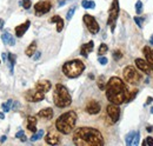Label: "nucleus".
I'll list each match as a JSON object with an SVG mask.
<instances>
[{"label": "nucleus", "mask_w": 153, "mask_h": 146, "mask_svg": "<svg viewBox=\"0 0 153 146\" xmlns=\"http://www.w3.org/2000/svg\"><path fill=\"white\" fill-rule=\"evenodd\" d=\"M151 113H152V114H153V106H152V107H151Z\"/></svg>", "instance_id": "46"}, {"label": "nucleus", "mask_w": 153, "mask_h": 146, "mask_svg": "<svg viewBox=\"0 0 153 146\" xmlns=\"http://www.w3.org/2000/svg\"><path fill=\"white\" fill-rule=\"evenodd\" d=\"M20 5H21L25 10H28V8L32 6V1H31V0H21V1H20Z\"/></svg>", "instance_id": "30"}, {"label": "nucleus", "mask_w": 153, "mask_h": 146, "mask_svg": "<svg viewBox=\"0 0 153 146\" xmlns=\"http://www.w3.org/2000/svg\"><path fill=\"white\" fill-rule=\"evenodd\" d=\"M98 86H99L100 90H105L106 89V85H105V81H104V75H101L98 79Z\"/></svg>", "instance_id": "31"}, {"label": "nucleus", "mask_w": 153, "mask_h": 146, "mask_svg": "<svg viewBox=\"0 0 153 146\" xmlns=\"http://www.w3.org/2000/svg\"><path fill=\"white\" fill-rule=\"evenodd\" d=\"M107 51H108V46L102 42V44H100V46H99V48H98V54L104 55L105 53H107Z\"/></svg>", "instance_id": "25"}, {"label": "nucleus", "mask_w": 153, "mask_h": 146, "mask_svg": "<svg viewBox=\"0 0 153 146\" xmlns=\"http://www.w3.org/2000/svg\"><path fill=\"white\" fill-rule=\"evenodd\" d=\"M53 103L57 107L64 109L72 104V97L66 86L62 84H57L53 91Z\"/></svg>", "instance_id": "4"}, {"label": "nucleus", "mask_w": 153, "mask_h": 146, "mask_svg": "<svg viewBox=\"0 0 153 146\" xmlns=\"http://www.w3.org/2000/svg\"><path fill=\"white\" fill-rule=\"evenodd\" d=\"M81 6L84 8H94L96 7V2L94 1H88V0H82L81 1Z\"/></svg>", "instance_id": "23"}, {"label": "nucleus", "mask_w": 153, "mask_h": 146, "mask_svg": "<svg viewBox=\"0 0 153 146\" xmlns=\"http://www.w3.org/2000/svg\"><path fill=\"white\" fill-rule=\"evenodd\" d=\"M6 140V136H2L1 138H0V143H4Z\"/></svg>", "instance_id": "42"}, {"label": "nucleus", "mask_w": 153, "mask_h": 146, "mask_svg": "<svg viewBox=\"0 0 153 146\" xmlns=\"http://www.w3.org/2000/svg\"><path fill=\"white\" fill-rule=\"evenodd\" d=\"M27 128L33 133L37 132V118L36 117L33 115L27 117Z\"/></svg>", "instance_id": "20"}, {"label": "nucleus", "mask_w": 153, "mask_h": 146, "mask_svg": "<svg viewBox=\"0 0 153 146\" xmlns=\"http://www.w3.org/2000/svg\"><path fill=\"white\" fill-rule=\"evenodd\" d=\"M139 137H140V133H139V131H138V132H135V136H134L133 140H132V145L137 146L139 144Z\"/></svg>", "instance_id": "37"}, {"label": "nucleus", "mask_w": 153, "mask_h": 146, "mask_svg": "<svg viewBox=\"0 0 153 146\" xmlns=\"http://www.w3.org/2000/svg\"><path fill=\"white\" fill-rule=\"evenodd\" d=\"M134 136H135V132L134 131H131L127 136H126V145H132V140H133Z\"/></svg>", "instance_id": "27"}, {"label": "nucleus", "mask_w": 153, "mask_h": 146, "mask_svg": "<svg viewBox=\"0 0 153 146\" xmlns=\"http://www.w3.org/2000/svg\"><path fill=\"white\" fill-rule=\"evenodd\" d=\"M82 21L86 25V27H87V30H88V32L91 34H98V32L100 31V27H99V24H98V21H97L96 18L93 16H91V14H84Z\"/></svg>", "instance_id": "8"}, {"label": "nucleus", "mask_w": 153, "mask_h": 146, "mask_svg": "<svg viewBox=\"0 0 153 146\" xmlns=\"http://www.w3.org/2000/svg\"><path fill=\"white\" fill-rule=\"evenodd\" d=\"M78 115L74 111H67L58 117L56 121V128L62 134H70L76 124Z\"/></svg>", "instance_id": "3"}, {"label": "nucleus", "mask_w": 153, "mask_h": 146, "mask_svg": "<svg viewBox=\"0 0 153 146\" xmlns=\"http://www.w3.org/2000/svg\"><path fill=\"white\" fill-rule=\"evenodd\" d=\"M37 52V42L36 41H33V42H31L30 45H28V47L26 48V51H25V53L27 57H33V54Z\"/></svg>", "instance_id": "22"}, {"label": "nucleus", "mask_w": 153, "mask_h": 146, "mask_svg": "<svg viewBox=\"0 0 153 146\" xmlns=\"http://www.w3.org/2000/svg\"><path fill=\"white\" fill-rule=\"evenodd\" d=\"M11 105H12V99H8L6 103H4V104L1 105L2 111H4V112H8V111L11 110Z\"/></svg>", "instance_id": "28"}, {"label": "nucleus", "mask_w": 153, "mask_h": 146, "mask_svg": "<svg viewBox=\"0 0 153 146\" xmlns=\"http://www.w3.org/2000/svg\"><path fill=\"white\" fill-rule=\"evenodd\" d=\"M0 119H5V113L4 112H0Z\"/></svg>", "instance_id": "43"}, {"label": "nucleus", "mask_w": 153, "mask_h": 146, "mask_svg": "<svg viewBox=\"0 0 153 146\" xmlns=\"http://www.w3.org/2000/svg\"><path fill=\"white\" fill-rule=\"evenodd\" d=\"M134 63H135V66H137V69H138L139 71L146 73V74H150L151 71L153 70L152 67H151V65H150V64L147 63V60H145V59L137 58V59L134 60Z\"/></svg>", "instance_id": "13"}, {"label": "nucleus", "mask_w": 153, "mask_h": 146, "mask_svg": "<svg viewBox=\"0 0 153 146\" xmlns=\"http://www.w3.org/2000/svg\"><path fill=\"white\" fill-rule=\"evenodd\" d=\"M100 110H101V105H100L99 101H97L96 99H91V100L86 104V106H85V111H86L88 114H91V115L98 114V113L100 112Z\"/></svg>", "instance_id": "12"}, {"label": "nucleus", "mask_w": 153, "mask_h": 146, "mask_svg": "<svg viewBox=\"0 0 153 146\" xmlns=\"http://www.w3.org/2000/svg\"><path fill=\"white\" fill-rule=\"evenodd\" d=\"M133 20H134V22L141 28L143 27V22H144V20H145V18H140V17H134L133 18Z\"/></svg>", "instance_id": "35"}, {"label": "nucleus", "mask_w": 153, "mask_h": 146, "mask_svg": "<svg viewBox=\"0 0 153 146\" xmlns=\"http://www.w3.org/2000/svg\"><path fill=\"white\" fill-rule=\"evenodd\" d=\"M106 98L117 105H121L126 103L128 95H130V90L128 86L119 78V77H111L108 81H106Z\"/></svg>", "instance_id": "1"}, {"label": "nucleus", "mask_w": 153, "mask_h": 146, "mask_svg": "<svg viewBox=\"0 0 153 146\" xmlns=\"http://www.w3.org/2000/svg\"><path fill=\"white\" fill-rule=\"evenodd\" d=\"M30 25H31V21H30V20H26L24 24L18 25V26L14 28V31H16V36H18V38H21V36L26 33V31L30 28Z\"/></svg>", "instance_id": "16"}, {"label": "nucleus", "mask_w": 153, "mask_h": 146, "mask_svg": "<svg viewBox=\"0 0 153 146\" xmlns=\"http://www.w3.org/2000/svg\"><path fill=\"white\" fill-rule=\"evenodd\" d=\"M135 12H137V14H141L143 13V2L140 0H138L135 2Z\"/></svg>", "instance_id": "29"}, {"label": "nucleus", "mask_w": 153, "mask_h": 146, "mask_svg": "<svg viewBox=\"0 0 153 146\" xmlns=\"http://www.w3.org/2000/svg\"><path fill=\"white\" fill-rule=\"evenodd\" d=\"M143 146H153V138L152 137H147V138L143 142Z\"/></svg>", "instance_id": "36"}, {"label": "nucleus", "mask_w": 153, "mask_h": 146, "mask_svg": "<svg viewBox=\"0 0 153 146\" xmlns=\"http://www.w3.org/2000/svg\"><path fill=\"white\" fill-rule=\"evenodd\" d=\"M50 22H56L57 24V32H59V33L64 30V20L59 16H53L52 18L50 19Z\"/></svg>", "instance_id": "21"}, {"label": "nucleus", "mask_w": 153, "mask_h": 146, "mask_svg": "<svg viewBox=\"0 0 153 146\" xmlns=\"http://www.w3.org/2000/svg\"><path fill=\"white\" fill-rule=\"evenodd\" d=\"M16 138H19L21 142H26V136H25V133H24V131H22V130H20L19 132H17Z\"/></svg>", "instance_id": "34"}, {"label": "nucleus", "mask_w": 153, "mask_h": 146, "mask_svg": "<svg viewBox=\"0 0 153 146\" xmlns=\"http://www.w3.org/2000/svg\"><path fill=\"white\" fill-rule=\"evenodd\" d=\"M4 25H5L4 20H2V19H0V30H2V28H4Z\"/></svg>", "instance_id": "41"}, {"label": "nucleus", "mask_w": 153, "mask_h": 146, "mask_svg": "<svg viewBox=\"0 0 153 146\" xmlns=\"http://www.w3.org/2000/svg\"><path fill=\"white\" fill-rule=\"evenodd\" d=\"M73 143L76 146H102L105 144L100 131L88 126L76 128L73 133Z\"/></svg>", "instance_id": "2"}, {"label": "nucleus", "mask_w": 153, "mask_h": 146, "mask_svg": "<svg viewBox=\"0 0 153 146\" xmlns=\"http://www.w3.org/2000/svg\"><path fill=\"white\" fill-rule=\"evenodd\" d=\"M98 61H99L101 65H106V64L108 63V60H107V58H106V57H99Z\"/></svg>", "instance_id": "38"}, {"label": "nucleus", "mask_w": 153, "mask_h": 146, "mask_svg": "<svg viewBox=\"0 0 153 146\" xmlns=\"http://www.w3.org/2000/svg\"><path fill=\"white\" fill-rule=\"evenodd\" d=\"M106 112H107V115L110 117L111 119V124H115L119 118H120V109H119V105L117 104H108L107 107H106Z\"/></svg>", "instance_id": "11"}, {"label": "nucleus", "mask_w": 153, "mask_h": 146, "mask_svg": "<svg viewBox=\"0 0 153 146\" xmlns=\"http://www.w3.org/2000/svg\"><path fill=\"white\" fill-rule=\"evenodd\" d=\"M150 44H152L153 45V36H151V39H150Z\"/></svg>", "instance_id": "45"}, {"label": "nucleus", "mask_w": 153, "mask_h": 146, "mask_svg": "<svg viewBox=\"0 0 153 146\" xmlns=\"http://www.w3.org/2000/svg\"><path fill=\"white\" fill-rule=\"evenodd\" d=\"M59 131H53V130H50L48 133L45 136V142L48 144V145H58L60 143V136L58 133Z\"/></svg>", "instance_id": "14"}, {"label": "nucleus", "mask_w": 153, "mask_h": 146, "mask_svg": "<svg viewBox=\"0 0 153 146\" xmlns=\"http://www.w3.org/2000/svg\"><path fill=\"white\" fill-rule=\"evenodd\" d=\"M42 136H44V130H39L38 132H36V133L31 137V142H37V140H39Z\"/></svg>", "instance_id": "26"}, {"label": "nucleus", "mask_w": 153, "mask_h": 146, "mask_svg": "<svg viewBox=\"0 0 153 146\" xmlns=\"http://www.w3.org/2000/svg\"><path fill=\"white\" fill-rule=\"evenodd\" d=\"M118 17H119V0H113L108 10V19H107V25L111 26L112 32H114V25Z\"/></svg>", "instance_id": "6"}, {"label": "nucleus", "mask_w": 153, "mask_h": 146, "mask_svg": "<svg viewBox=\"0 0 153 146\" xmlns=\"http://www.w3.org/2000/svg\"><path fill=\"white\" fill-rule=\"evenodd\" d=\"M123 75L125 81H127L128 84H138L140 80V74L138 73L137 69L134 66H126L123 71Z\"/></svg>", "instance_id": "7"}, {"label": "nucleus", "mask_w": 153, "mask_h": 146, "mask_svg": "<svg viewBox=\"0 0 153 146\" xmlns=\"http://www.w3.org/2000/svg\"><path fill=\"white\" fill-rule=\"evenodd\" d=\"M93 48H94V42L91 40V41L81 45V47H80V54L82 55V57H85V58H87L88 54L93 51Z\"/></svg>", "instance_id": "15"}, {"label": "nucleus", "mask_w": 153, "mask_h": 146, "mask_svg": "<svg viewBox=\"0 0 153 146\" xmlns=\"http://www.w3.org/2000/svg\"><path fill=\"white\" fill-rule=\"evenodd\" d=\"M25 99L30 103H39L41 100L45 99V93L41 91H39L37 89L34 90H28L25 93Z\"/></svg>", "instance_id": "9"}, {"label": "nucleus", "mask_w": 153, "mask_h": 146, "mask_svg": "<svg viewBox=\"0 0 153 146\" xmlns=\"http://www.w3.org/2000/svg\"><path fill=\"white\" fill-rule=\"evenodd\" d=\"M146 130H147L149 132H152V131H153V127L151 126V125H150V126H147V127H146Z\"/></svg>", "instance_id": "44"}, {"label": "nucleus", "mask_w": 153, "mask_h": 146, "mask_svg": "<svg viewBox=\"0 0 153 146\" xmlns=\"http://www.w3.org/2000/svg\"><path fill=\"white\" fill-rule=\"evenodd\" d=\"M8 63H10V71L13 73V69H14V64H16V55L12 53H8Z\"/></svg>", "instance_id": "24"}, {"label": "nucleus", "mask_w": 153, "mask_h": 146, "mask_svg": "<svg viewBox=\"0 0 153 146\" xmlns=\"http://www.w3.org/2000/svg\"><path fill=\"white\" fill-rule=\"evenodd\" d=\"M112 55H113V59L114 60H120L121 58H123V53H121V51H119V50H115V51H113V53H112Z\"/></svg>", "instance_id": "32"}, {"label": "nucleus", "mask_w": 153, "mask_h": 146, "mask_svg": "<svg viewBox=\"0 0 153 146\" xmlns=\"http://www.w3.org/2000/svg\"><path fill=\"white\" fill-rule=\"evenodd\" d=\"M52 8V4L48 0H44V1H39L34 5V11H36V16L40 17L42 14H46L51 11Z\"/></svg>", "instance_id": "10"}, {"label": "nucleus", "mask_w": 153, "mask_h": 146, "mask_svg": "<svg viewBox=\"0 0 153 146\" xmlns=\"http://www.w3.org/2000/svg\"><path fill=\"white\" fill-rule=\"evenodd\" d=\"M0 64H1V63H0Z\"/></svg>", "instance_id": "47"}, {"label": "nucleus", "mask_w": 153, "mask_h": 146, "mask_svg": "<svg viewBox=\"0 0 153 146\" xmlns=\"http://www.w3.org/2000/svg\"><path fill=\"white\" fill-rule=\"evenodd\" d=\"M53 114H54V112H53V110L51 109V107L42 109L38 112V117L42 118V119H47V120L48 119H52L53 118Z\"/></svg>", "instance_id": "18"}, {"label": "nucleus", "mask_w": 153, "mask_h": 146, "mask_svg": "<svg viewBox=\"0 0 153 146\" xmlns=\"http://www.w3.org/2000/svg\"><path fill=\"white\" fill-rule=\"evenodd\" d=\"M51 87H52V84L48 80H39L37 85H36V89L39 91L44 92V93H47L51 90Z\"/></svg>", "instance_id": "17"}, {"label": "nucleus", "mask_w": 153, "mask_h": 146, "mask_svg": "<svg viewBox=\"0 0 153 146\" xmlns=\"http://www.w3.org/2000/svg\"><path fill=\"white\" fill-rule=\"evenodd\" d=\"M74 12H76V6H73V7H71L70 10H68V12H67V16H66V19L70 21L72 17H73V14H74Z\"/></svg>", "instance_id": "33"}, {"label": "nucleus", "mask_w": 153, "mask_h": 146, "mask_svg": "<svg viewBox=\"0 0 153 146\" xmlns=\"http://www.w3.org/2000/svg\"><path fill=\"white\" fill-rule=\"evenodd\" d=\"M84 71H85V64L79 59L66 61L62 65V73L70 79L78 78L79 75H81V73Z\"/></svg>", "instance_id": "5"}, {"label": "nucleus", "mask_w": 153, "mask_h": 146, "mask_svg": "<svg viewBox=\"0 0 153 146\" xmlns=\"http://www.w3.org/2000/svg\"><path fill=\"white\" fill-rule=\"evenodd\" d=\"M1 39H2L4 44H7V45H10V46H13V45L16 44L14 38L12 36V34H10V32H7V31H4V32H2Z\"/></svg>", "instance_id": "19"}, {"label": "nucleus", "mask_w": 153, "mask_h": 146, "mask_svg": "<svg viewBox=\"0 0 153 146\" xmlns=\"http://www.w3.org/2000/svg\"><path fill=\"white\" fill-rule=\"evenodd\" d=\"M40 55H41V52H36V53L33 54V57H32V58H33L34 60H38L39 58H40Z\"/></svg>", "instance_id": "39"}, {"label": "nucleus", "mask_w": 153, "mask_h": 146, "mask_svg": "<svg viewBox=\"0 0 153 146\" xmlns=\"http://www.w3.org/2000/svg\"><path fill=\"white\" fill-rule=\"evenodd\" d=\"M152 101H153V98H152V97H149V98L146 99V105H149V104H151Z\"/></svg>", "instance_id": "40"}]
</instances>
